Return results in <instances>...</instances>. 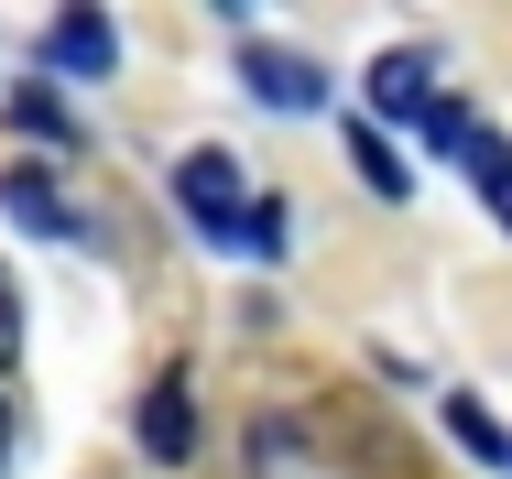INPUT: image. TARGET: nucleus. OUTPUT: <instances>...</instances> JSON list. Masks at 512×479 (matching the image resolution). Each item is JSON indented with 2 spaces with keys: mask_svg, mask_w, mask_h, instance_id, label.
Listing matches in <instances>:
<instances>
[{
  "mask_svg": "<svg viewBox=\"0 0 512 479\" xmlns=\"http://www.w3.org/2000/svg\"><path fill=\"white\" fill-rule=\"evenodd\" d=\"M175 207L197 218L207 240H240V218H251V196H240V164H229V153H186V164H175Z\"/></svg>",
  "mask_w": 512,
  "mask_h": 479,
  "instance_id": "nucleus-1",
  "label": "nucleus"
},
{
  "mask_svg": "<svg viewBox=\"0 0 512 479\" xmlns=\"http://www.w3.org/2000/svg\"><path fill=\"white\" fill-rule=\"evenodd\" d=\"M240 88L262 109H327V77H316L295 44H240Z\"/></svg>",
  "mask_w": 512,
  "mask_h": 479,
  "instance_id": "nucleus-2",
  "label": "nucleus"
},
{
  "mask_svg": "<svg viewBox=\"0 0 512 479\" xmlns=\"http://www.w3.org/2000/svg\"><path fill=\"white\" fill-rule=\"evenodd\" d=\"M142 458L153 469H186L197 458V392H186V371H164V382L142 392Z\"/></svg>",
  "mask_w": 512,
  "mask_h": 479,
  "instance_id": "nucleus-3",
  "label": "nucleus"
},
{
  "mask_svg": "<svg viewBox=\"0 0 512 479\" xmlns=\"http://www.w3.org/2000/svg\"><path fill=\"white\" fill-rule=\"evenodd\" d=\"M0 207H11V229H33V240H77V229H88L44 164H11V175H0Z\"/></svg>",
  "mask_w": 512,
  "mask_h": 479,
  "instance_id": "nucleus-4",
  "label": "nucleus"
},
{
  "mask_svg": "<svg viewBox=\"0 0 512 479\" xmlns=\"http://www.w3.org/2000/svg\"><path fill=\"white\" fill-rule=\"evenodd\" d=\"M371 109H382V120H436V55H425V44H393V55L371 66Z\"/></svg>",
  "mask_w": 512,
  "mask_h": 479,
  "instance_id": "nucleus-5",
  "label": "nucleus"
},
{
  "mask_svg": "<svg viewBox=\"0 0 512 479\" xmlns=\"http://www.w3.org/2000/svg\"><path fill=\"white\" fill-rule=\"evenodd\" d=\"M44 66H66V77H109V66H120V33H109L99 11H66V22L44 33Z\"/></svg>",
  "mask_w": 512,
  "mask_h": 479,
  "instance_id": "nucleus-6",
  "label": "nucleus"
},
{
  "mask_svg": "<svg viewBox=\"0 0 512 479\" xmlns=\"http://www.w3.org/2000/svg\"><path fill=\"white\" fill-rule=\"evenodd\" d=\"M458 164H469L480 207H491V218L512 229V142H502V131H469V142H458Z\"/></svg>",
  "mask_w": 512,
  "mask_h": 479,
  "instance_id": "nucleus-7",
  "label": "nucleus"
},
{
  "mask_svg": "<svg viewBox=\"0 0 512 479\" xmlns=\"http://www.w3.org/2000/svg\"><path fill=\"white\" fill-rule=\"evenodd\" d=\"M349 164H360V175H371V196H393V207H404V196H414V175H404V153H393V142H382V131H371V120H349Z\"/></svg>",
  "mask_w": 512,
  "mask_h": 479,
  "instance_id": "nucleus-8",
  "label": "nucleus"
},
{
  "mask_svg": "<svg viewBox=\"0 0 512 479\" xmlns=\"http://www.w3.org/2000/svg\"><path fill=\"white\" fill-rule=\"evenodd\" d=\"M11 120H22L33 142H55V153H77V109H66L55 88H11Z\"/></svg>",
  "mask_w": 512,
  "mask_h": 479,
  "instance_id": "nucleus-9",
  "label": "nucleus"
},
{
  "mask_svg": "<svg viewBox=\"0 0 512 479\" xmlns=\"http://www.w3.org/2000/svg\"><path fill=\"white\" fill-rule=\"evenodd\" d=\"M447 436H458L469 458H512V436H502V425H491V414H480V403H469V392L447 403Z\"/></svg>",
  "mask_w": 512,
  "mask_h": 479,
  "instance_id": "nucleus-10",
  "label": "nucleus"
},
{
  "mask_svg": "<svg viewBox=\"0 0 512 479\" xmlns=\"http://www.w3.org/2000/svg\"><path fill=\"white\" fill-rule=\"evenodd\" d=\"M240 251H262V262L284 251V207H273V196H251V218H240Z\"/></svg>",
  "mask_w": 512,
  "mask_h": 479,
  "instance_id": "nucleus-11",
  "label": "nucleus"
},
{
  "mask_svg": "<svg viewBox=\"0 0 512 479\" xmlns=\"http://www.w3.org/2000/svg\"><path fill=\"white\" fill-rule=\"evenodd\" d=\"M22 360V294H11V273H0V371Z\"/></svg>",
  "mask_w": 512,
  "mask_h": 479,
  "instance_id": "nucleus-12",
  "label": "nucleus"
},
{
  "mask_svg": "<svg viewBox=\"0 0 512 479\" xmlns=\"http://www.w3.org/2000/svg\"><path fill=\"white\" fill-rule=\"evenodd\" d=\"M0 479H11V403H0Z\"/></svg>",
  "mask_w": 512,
  "mask_h": 479,
  "instance_id": "nucleus-13",
  "label": "nucleus"
}]
</instances>
